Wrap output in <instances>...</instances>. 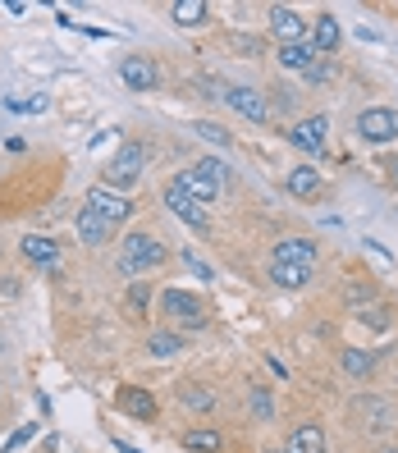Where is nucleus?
I'll list each match as a JSON object with an SVG mask.
<instances>
[{
    "instance_id": "72a5a7b5",
    "label": "nucleus",
    "mask_w": 398,
    "mask_h": 453,
    "mask_svg": "<svg viewBox=\"0 0 398 453\" xmlns=\"http://www.w3.org/2000/svg\"><path fill=\"white\" fill-rule=\"evenodd\" d=\"M385 165H389V183H394V188H398V156H389Z\"/></svg>"
},
{
    "instance_id": "1a4fd4ad",
    "label": "nucleus",
    "mask_w": 398,
    "mask_h": 453,
    "mask_svg": "<svg viewBox=\"0 0 398 453\" xmlns=\"http://www.w3.org/2000/svg\"><path fill=\"white\" fill-rule=\"evenodd\" d=\"M60 238H46V234H28V238H19V257L33 265V271L42 275H60Z\"/></svg>"
},
{
    "instance_id": "f704fd0d",
    "label": "nucleus",
    "mask_w": 398,
    "mask_h": 453,
    "mask_svg": "<svg viewBox=\"0 0 398 453\" xmlns=\"http://www.w3.org/2000/svg\"><path fill=\"white\" fill-rule=\"evenodd\" d=\"M115 449H119V453H142V449H133V444H124V440H115Z\"/></svg>"
},
{
    "instance_id": "7c9ffc66",
    "label": "nucleus",
    "mask_w": 398,
    "mask_h": 453,
    "mask_svg": "<svg viewBox=\"0 0 398 453\" xmlns=\"http://www.w3.org/2000/svg\"><path fill=\"white\" fill-rule=\"evenodd\" d=\"M275 96H271V115H294V105H298V96H294V88H271Z\"/></svg>"
},
{
    "instance_id": "b1692460",
    "label": "nucleus",
    "mask_w": 398,
    "mask_h": 453,
    "mask_svg": "<svg viewBox=\"0 0 398 453\" xmlns=\"http://www.w3.org/2000/svg\"><path fill=\"white\" fill-rule=\"evenodd\" d=\"M170 19H174V28H206V23H210V5H206V0H174Z\"/></svg>"
},
{
    "instance_id": "bb28decb",
    "label": "nucleus",
    "mask_w": 398,
    "mask_h": 453,
    "mask_svg": "<svg viewBox=\"0 0 398 453\" xmlns=\"http://www.w3.org/2000/svg\"><path fill=\"white\" fill-rule=\"evenodd\" d=\"M147 307H151V284L147 280H133L128 293H124V311L138 321V316H147Z\"/></svg>"
},
{
    "instance_id": "e433bc0d",
    "label": "nucleus",
    "mask_w": 398,
    "mask_h": 453,
    "mask_svg": "<svg viewBox=\"0 0 398 453\" xmlns=\"http://www.w3.org/2000/svg\"><path fill=\"white\" fill-rule=\"evenodd\" d=\"M265 453H288V449H265Z\"/></svg>"
},
{
    "instance_id": "cd10ccee",
    "label": "nucleus",
    "mask_w": 398,
    "mask_h": 453,
    "mask_svg": "<svg viewBox=\"0 0 398 453\" xmlns=\"http://www.w3.org/2000/svg\"><path fill=\"white\" fill-rule=\"evenodd\" d=\"M248 408H252V417H256V421H271V417H275L271 389H265V385H252V389H248Z\"/></svg>"
},
{
    "instance_id": "a211bd4d",
    "label": "nucleus",
    "mask_w": 398,
    "mask_h": 453,
    "mask_svg": "<svg viewBox=\"0 0 398 453\" xmlns=\"http://www.w3.org/2000/svg\"><path fill=\"white\" fill-rule=\"evenodd\" d=\"M311 46H316V56H339V46H343V28H339V19H334L330 10L311 23Z\"/></svg>"
},
{
    "instance_id": "2f4dec72",
    "label": "nucleus",
    "mask_w": 398,
    "mask_h": 453,
    "mask_svg": "<svg viewBox=\"0 0 398 453\" xmlns=\"http://www.w3.org/2000/svg\"><path fill=\"white\" fill-rule=\"evenodd\" d=\"M302 78H307V83H316V88H321V83H325V78H330V65H325V56H321V60H316V65H311V69H307Z\"/></svg>"
},
{
    "instance_id": "393cba45",
    "label": "nucleus",
    "mask_w": 398,
    "mask_h": 453,
    "mask_svg": "<svg viewBox=\"0 0 398 453\" xmlns=\"http://www.w3.org/2000/svg\"><path fill=\"white\" fill-rule=\"evenodd\" d=\"M183 349H188V334H183V330H156V334H147V353L151 357H179Z\"/></svg>"
},
{
    "instance_id": "39448f33",
    "label": "nucleus",
    "mask_w": 398,
    "mask_h": 453,
    "mask_svg": "<svg viewBox=\"0 0 398 453\" xmlns=\"http://www.w3.org/2000/svg\"><path fill=\"white\" fill-rule=\"evenodd\" d=\"M179 179L188 183V193H193L202 206L220 202V193H225V165L216 161V156H202V161H197L193 170H183Z\"/></svg>"
},
{
    "instance_id": "9b49d317",
    "label": "nucleus",
    "mask_w": 398,
    "mask_h": 453,
    "mask_svg": "<svg viewBox=\"0 0 398 453\" xmlns=\"http://www.w3.org/2000/svg\"><path fill=\"white\" fill-rule=\"evenodd\" d=\"M284 133H288V142H294L298 151L316 156V151H325V142H330V115H307V119H298L294 128H284Z\"/></svg>"
},
{
    "instance_id": "4c0bfd02",
    "label": "nucleus",
    "mask_w": 398,
    "mask_h": 453,
    "mask_svg": "<svg viewBox=\"0 0 398 453\" xmlns=\"http://www.w3.org/2000/svg\"><path fill=\"white\" fill-rule=\"evenodd\" d=\"M0 353H5V343H0Z\"/></svg>"
},
{
    "instance_id": "ddd939ff",
    "label": "nucleus",
    "mask_w": 398,
    "mask_h": 453,
    "mask_svg": "<svg viewBox=\"0 0 398 453\" xmlns=\"http://www.w3.org/2000/svg\"><path fill=\"white\" fill-rule=\"evenodd\" d=\"M73 234H78V243H83V248H101L105 238H115V225H105L96 211L83 202V206H78V216H73Z\"/></svg>"
},
{
    "instance_id": "2eb2a0df",
    "label": "nucleus",
    "mask_w": 398,
    "mask_h": 453,
    "mask_svg": "<svg viewBox=\"0 0 398 453\" xmlns=\"http://www.w3.org/2000/svg\"><path fill=\"white\" fill-rule=\"evenodd\" d=\"M311 271H316V265H294V261H271V265H265L271 284H275V288H288V293L307 288V284H311Z\"/></svg>"
},
{
    "instance_id": "0eeeda50",
    "label": "nucleus",
    "mask_w": 398,
    "mask_h": 453,
    "mask_svg": "<svg viewBox=\"0 0 398 453\" xmlns=\"http://www.w3.org/2000/svg\"><path fill=\"white\" fill-rule=\"evenodd\" d=\"M220 101L229 105L233 115H243V119H252V124H271V101H265V92H261V88L229 83V88L220 92Z\"/></svg>"
},
{
    "instance_id": "7ed1b4c3",
    "label": "nucleus",
    "mask_w": 398,
    "mask_h": 453,
    "mask_svg": "<svg viewBox=\"0 0 398 453\" xmlns=\"http://www.w3.org/2000/svg\"><path fill=\"white\" fill-rule=\"evenodd\" d=\"M147 165H151V147L147 142H119V151L101 165V188H115V193L138 188Z\"/></svg>"
},
{
    "instance_id": "dca6fc26",
    "label": "nucleus",
    "mask_w": 398,
    "mask_h": 453,
    "mask_svg": "<svg viewBox=\"0 0 398 453\" xmlns=\"http://www.w3.org/2000/svg\"><path fill=\"white\" fill-rule=\"evenodd\" d=\"M339 366H343V376L348 380H371V371H376V353L371 349H357V343H343L339 349Z\"/></svg>"
},
{
    "instance_id": "a878e982",
    "label": "nucleus",
    "mask_w": 398,
    "mask_h": 453,
    "mask_svg": "<svg viewBox=\"0 0 398 453\" xmlns=\"http://www.w3.org/2000/svg\"><path fill=\"white\" fill-rule=\"evenodd\" d=\"M357 408H366V431H389V426L398 421V412H394V403H385V398H366V403H357Z\"/></svg>"
},
{
    "instance_id": "4be33fe9",
    "label": "nucleus",
    "mask_w": 398,
    "mask_h": 453,
    "mask_svg": "<svg viewBox=\"0 0 398 453\" xmlns=\"http://www.w3.org/2000/svg\"><path fill=\"white\" fill-rule=\"evenodd\" d=\"M275 60H279L284 73H307L321 56H316V46H311V42H294V46H279V50H275Z\"/></svg>"
},
{
    "instance_id": "6ab92c4d",
    "label": "nucleus",
    "mask_w": 398,
    "mask_h": 453,
    "mask_svg": "<svg viewBox=\"0 0 398 453\" xmlns=\"http://www.w3.org/2000/svg\"><path fill=\"white\" fill-rule=\"evenodd\" d=\"M284 449H288V453H325L330 444H325V431H321L316 421H298L294 431H288Z\"/></svg>"
},
{
    "instance_id": "f257e3e1",
    "label": "nucleus",
    "mask_w": 398,
    "mask_h": 453,
    "mask_svg": "<svg viewBox=\"0 0 398 453\" xmlns=\"http://www.w3.org/2000/svg\"><path fill=\"white\" fill-rule=\"evenodd\" d=\"M170 265V248L156 238L151 229H133L119 238V257H115V271L133 284V280H147L151 271Z\"/></svg>"
},
{
    "instance_id": "c85d7f7f",
    "label": "nucleus",
    "mask_w": 398,
    "mask_h": 453,
    "mask_svg": "<svg viewBox=\"0 0 398 453\" xmlns=\"http://www.w3.org/2000/svg\"><path fill=\"white\" fill-rule=\"evenodd\" d=\"M193 128H197V138H206V142H216V147H229V142H233V138H229V128H220V124H210V119H197Z\"/></svg>"
},
{
    "instance_id": "9d476101",
    "label": "nucleus",
    "mask_w": 398,
    "mask_h": 453,
    "mask_svg": "<svg viewBox=\"0 0 398 453\" xmlns=\"http://www.w3.org/2000/svg\"><path fill=\"white\" fill-rule=\"evenodd\" d=\"M119 83L128 92H156L161 88V69H156L151 56H124L119 60Z\"/></svg>"
},
{
    "instance_id": "c9c22d12",
    "label": "nucleus",
    "mask_w": 398,
    "mask_h": 453,
    "mask_svg": "<svg viewBox=\"0 0 398 453\" xmlns=\"http://www.w3.org/2000/svg\"><path fill=\"white\" fill-rule=\"evenodd\" d=\"M380 453H398V444H385V449H380Z\"/></svg>"
},
{
    "instance_id": "5701e85b",
    "label": "nucleus",
    "mask_w": 398,
    "mask_h": 453,
    "mask_svg": "<svg viewBox=\"0 0 398 453\" xmlns=\"http://www.w3.org/2000/svg\"><path fill=\"white\" fill-rule=\"evenodd\" d=\"M179 444L188 453H225V435L216 426H188V431L179 435Z\"/></svg>"
},
{
    "instance_id": "20e7f679",
    "label": "nucleus",
    "mask_w": 398,
    "mask_h": 453,
    "mask_svg": "<svg viewBox=\"0 0 398 453\" xmlns=\"http://www.w3.org/2000/svg\"><path fill=\"white\" fill-rule=\"evenodd\" d=\"M161 202H165V211H170V216H179L183 225H188V229H197V234H206L210 229V216H206V206L188 193V183H183L179 174L165 183V193H161Z\"/></svg>"
},
{
    "instance_id": "f3484780",
    "label": "nucleus",
    "mask_w": 398,
    "mask_h": 453,
    "mask_svg": "<svg viewBox=\"0 0 398 453\" xmlns=\"http://www.w3.org/2000/svg\"><path fill=\"white\" fill-rule=\"evenodd\" d=\"M316 257H321V248H316V238H279L271 261H294V265H316Z\"/></svg>"
},
{
    "instance_id": "6e6552de",
    "label": "nucleus",
    "mask_w": 398,
    "mask_h": 453,
    "mask_svg": "<svg viewBox=\"0 0 398 453\" xmlns=\"http://www.w3.org/2000/svg\"><path fill=\"white\" fill-rule=\"evenodd\" d=\"M83 202H88V206L96 211V216H101L105 225H115V229H119V225H128V220H133V211H138V202H133L128 193L101 188V183H96V188H92V193H88Z\"/></svg>"
},
{
    "instance_id": "c756f323",
    "label": "nucleus",
    "mask_w": 398,
    "mask_h": 453,
    "mask_svg": "<svg viewBox=\"0 0 398 453\" xmlns=\"http://www.w3.org/2000/svg\"><path fill=\"white\" fill-rule=\"evenodd\" d=\"M179 261L188 265V271H193V275H197L202 284H210V280H216V271H210V265H206V261H202V257H197L193 248H183V252H179Z\"/></svg>"
},
{
    "instance_id": "473e14b6",
    "label": "nucleus",
    "mask_w": 398,
    "mask_h": 453,
    "mask_svg": "<svg viewBox=\"0 0 398 453\" xmlns=\"http://www.w3.org/2000/svg\"><path fill=\"white\" fill-rule=\"evenodd\" d=\"M33 435H37V426H23V431H19V435H14V440H10V444H5V449H19V444H23V440H33Z\"/></svg>"
},
{
    "instance_id": "f8f14e48",
    "label": "nucleus",
    "mask_w": 398,
    "mask_h": 453,
    "mask_svg": "<svg viewBox=\"0 0 398 453\" xmlns=\"http://www.w3.org/2000/svg\"><path fill=\"white\" fill-rule=\"evenodd\" d=\"M271 37H275L279 46L311 42V37H307V19H302L294 5H275V10H271Z\"/></svg>"
},
{
    "instance_id": "4468645a",
    "label": "nucleus",
    "mask_w": 398,
    "mask_h": 453,
    "mask_svg": "<svg viewBox=\"0 0 398 453\" xmlns=\"http://www.w3.org/2000/svg\"><path fill=\"white\" fill-rule=\"evenodd\" d=\"M115 408L124 412V417H133V421H156V398L147 394V389H138V385H119V394H115Z\"/></svg>"
},
{
    "instance_id": "aec40b11",
    "label": "nucleus",
    "mask_w": 398,
    "mask_h": 453,
    "mask_svg": "<svg viewBox=\"0 0 398 453\" xmlns=\"http://www.w3.org/2000/svg\"><path fill=\"white\" fill-rule=\"evenodd\" d=\"M284 188H288V197H316L325 188V179H321V170L316 165H294L284 174Z\"/></svg>"
},
{
    "instance_id": "412c9836",
    "label": "nucleus",
    "mask_w": 398,
    "mask_h": 453,
    "mask_svg": "<svg viewBox=\"0 0 398 453\" xmlns=\"http://www.w3.org/2000/svg\"><path fill=\"white\" fill-rule=\"evenodd\" d=\"M216 403H220V398H216V389H210V385H183L179 389V408L183 412H193V417H210V412H216Z\"/></svg>"
},
{
    "instance_id": "f03ea898",
    "label": "nucleus",
    "mask_w": 398,
    "mask_h": 453,
    "mask_svg": "<svg viewBox=\"0 0 398 453\" xmlns=\"http://www.w3.org/2000/svg\"><path fill=\"white\" fill-rule=\"evenodd\" d=\"M156 311L165 316L170 330H206L210 326V303L193 288H161V298H156Z\"/></svg>"
},
{
    "instance_id": "423d86ee",
    "label": "nucleus",
    "mask_w": 398,
    "mask_h": 453,
    "mask_svg": "<svg viewBox=\"0 0 398 453\" xmlns=\"http://www.w3.org/2000/svg\"><path fill=\"white\" fill-rule=\"evenodd\" d=\"M353 128H357V138H362V142L385 147V142L398 138V111H394V105H366V111H357Z\"/></svg>"
}]
</instances>
